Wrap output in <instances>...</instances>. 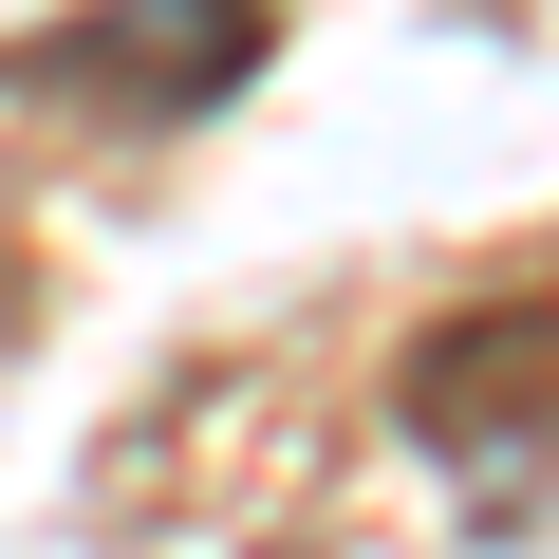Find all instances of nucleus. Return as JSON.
<instances>
[{
	"label": "nucleus",
	"instance_id": "f03ea898",
	"mask_svg": "<svg viewBox=\"0 0 559 559\" xmlns=\"http://www.w3.org/2000/svg\"><path fill=\"white\" fill-rule=\"evenodd\" d=\"M261 38H280V0H94V20H57V38H20L0 75L20 94H57V112H224L242 75H261Z\"/></svg>",
	"mask_w": 559,
	"mask_h": 559
},
{
	"label": "nucleus",
	"instance_id": "f257e3e1",
	"mask_svg": "<svg viewBox=\"0 0 559 559\" xmlns=\"http://www.w3.org/2000/svg\"><path fill=\"white\" fill-rule=\"evenodd\" d=\"M392 392H411V448H429L448 485L522 503V485L559 466V299H466V318H429Z\"/></svg>",
	"mask_w": 559,
	"mask_h": 559
}]
</instances>
